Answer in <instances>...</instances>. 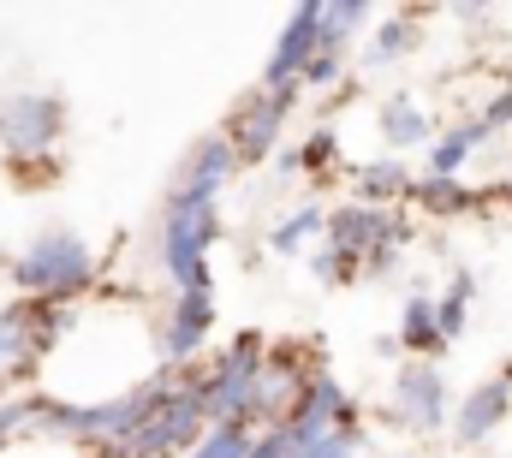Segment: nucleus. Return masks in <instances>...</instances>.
I'll return each instance as SVG.
<instances>
[{"instance_id": "nucleus-18", "label": "nucleus", "mask_w": 512, "mask_h": 458, "mask_svg": "<svg viewBox=\"0 0 512 458\" xmlns=\"http://www.w3.org/2000/svg\"><path fill=\"white\" fill-rule=\"evenodd\" d=\"M382 137H387V149H417V143H429L435 137V125H429V114L411 102V96H387V108H382Z\"/></svg>"}, {"instance_id": "nucleus-22", "label": "nucleus", "mask_w": 512, "mask_h": 458, "mask_svg": "<svg viewBox=\"0 0 512 458\" xmlns=\"http://www.w3.org/2000/svg\"><path fill=\"white\" fill-rule=\"evenodd\" d=\"M310 238H322V209H292L280 227L268 232V250H274V256H298Z\"/></svg>"}, {"instance_id": "nucleus-8", "label": "nucleus", "mask_w": 512, "mask_h": 458, "mask_svg": "<svg viewBox=\"0 0 512 458\" xmlns=\"http://www.w3.org/2000/svg\"><path fill=\"white\" fill-rule=\"evenodd\" d=\"M239 173V161H233V143L215 131V137H203L191 155H185V167H179V185L167 191V209H215V197H221V185Z\"/></svg>"}, {"instance_id": "nucleus-2", "label": "nucleus", "mask_w": 512, "mask_h": 458, "mask_svg": "<svg viewBox=\"0 0 512 458\" xmlns=\"http://www.w3.org/2000/svg\"><path fill=\"white\" fill-rule=\"evenodd\" d=\"M262 357H268V340L256 328H245L233 345H221L209 357V369H179V375L191 381V393H197L209 423H245L251 429V393H256Z\"/></svg>"}, {"instance_id": "nucleus-11", "label": "nucleus", "mask_w": 512, "mask_h": 458, "mask_svg": "<svg viewBox=\"0 0 512 458\" xmlns=\"http://www.w3.org/2000/svg\"><path fill=\"white\" fill-rule=\"evenodd\" d=\"M304 363L292 357V351H268L262 357V369H256V393H251V429H274L286 411H292V399H298V387H304Z\"/></svg>"}, {"instance_id": "nucleus-1", "label": "nucleus", "mask_w": 512, "mask_h": 458, "mask_svg": "<svg viewBox=\"0 0 512 458\" xmlns=\"http://www.w3.org/2000/svg\"><path fill=\"white\" fill-rule=\"evenodd\" d=\"M12 286L30 304H72L96 286V250L84 244V232L48 227L36 232L18 256H12Z\"/></svg>"}, {"instance_id": "nucleus-5", "label": "nucleus", "mask_w": 512, "mask_h": 458, "mask_svg": "<svg viewBox=\"0 0 512 458\" xmlns=\"http://www.w3.org/2000/svg\"><path fill=\"white\" fill-rule=\"evenodd\" d=\"M66 137V102L54 90H12L0 96V155L12 167L48 161Z\"/></svg>"}, {"instance_id": "nucleus-7", "label": "nucleus", "mask_w": 512, "mask_h": 458, "mask_svg": "<svg viewBox=\"0 0 512 458\" xmlns=\"http://www.w3.org/2000/svg\"><path fill=\"white\" fill-rule=\"evenodd\" d=\"M298 84H280V90H268V84H256L251 96L233 108V119H227V143H233V161L239 167H256V161H268L274 155V143H280V131H286V119H292V108H298Z\"/></svg>"}, {"instance_id": "nucleus-16", "label": "nucleus", "mask_w": 512, "mask_h": 458, "mask_svg": "<svg viewBox=\"0 0 512 458\" xmlns=\"http://www.w3.org/2000/svg\"><path fill=\"white\" fill-rule=\"evenodd\" d=\"M405 191H411L405 161H364V167H352V203H358V209H387V203H399Z\"/></svg>"}, {"instance_id": "nucleus-12", "label": "nucleus", "mask_w": 512, "mask_h": 458, "mask_svg": "<svg viewBox=\"0 0 512 458\" xmlns=\"http://www.w3.org/2000/svg\"><path fill=\"white\" fill-rule=\"evenodd\" d=\"M512 411V387L495 375V381H483V387H471L465 399H459V411H453V441L459 447H477V441H489L501 423H507Z\"/></svg>"}, {"instance_id": "nucleus-19", "label": "nucleus", "mask_w": 512, "mask_h": 458, "mask_svg": "<svg viewBox=\"0 0 512 458\" xmlns=\"http://www.w3.org/2000/svg\"><path fill=\"white\" fill-rule=\"evenodd\" d=\"M399 351H417V357H435V351H447L441 334H435V298H411L405 304V316H399Z\"/></svg>"}, {"instance_id": "nucleus-27", "label": "nucleus", "mask_w": 512, "mask_h": 458, "mask_svg": "<svg viewBox=\"0 0 512 458\" xmlns=\"http://www.w3.org/2000/svg\"><path fill=\"white\" fill-rule=\"evenodd\" d=\"M310 274L328 280V286H340V280H358V262H346V256H334V250H316V256H310Z\"/></svg>"}, {"instance_id": "nucleus-24", "label": "nucleus", "mask_w": 512, "mask_h": 458, "mask_svg": "<svg viewBox=\"0 0 512 458\" xmlns=\"http://www.w3.org/2000/svg\"><path fill=\"white\" fill-rule=\"evenodd\" d=\"M245 447H251V429L245 423H209L185 458H245Z\"/></svg>"}, {"instance_id": "nucleus-4", "label": "nucleus", "mask_w": 512, "mask_h": 458, "mask_svg": "<svg viewBox=\"0 0 512 458\" xmlns=\"http://www.w3.org/2000/svg\"><path fill=\"white\" fill-rule=\"evenodd\" d=\"M78 310L72 304H6L0 310V393H12L18 381H30V369L42 363V351H54L60 334H72Z\"/></svg>"}, {"instance_id": "nucleus-25", "label": "nucleus", "mask_w": 512, "mask_h": 458, "mask_svg": "<svg viewBox=\"0 0 512 458\" xmlns=\"http://www.w3.org/2000/svg\"><path fill=\"white\" fill-rule=\"evenodd\" d=\"M417 48V18H387L370 42V66H387L393 54H411Z\"/></svg>"}, {"instance_id": "nucleus-17", "label": "nucleus", "mask_w": 512, "mask_h": 458, "mask_svg": "<svg viewBox=\"0 0 512 458\" xmlns=\"http://www.w3.org/2000/svg\"><path fill=\"white\" fill-rule=\"evenodd\" d=\"M423 215H441V221H453V215H471L483 197L471 191V185H459V179H411V191H405Z\"/></svg>"}, {"instance_id": "nucleus-10", "label": "nucleus", "mask_w": 512, "mask_h": 458, "mask_svg": "<svg viewBox=\"0 0 512 458\" xmlns=\"http://www.w3.org/2000/svg\"><path fill=\"white\" fill-rule=\"evenodd\" d=\"M393 417L417 435H435L447 423V375L435 363H411L393 375Z\"/></svg>"}, {"instance_id": "nucleus-13", "label": "nucleus", "mask_w": 512, "mask_h": 458, "mask_svg": "<svg viewBox=\"0 0 512 458\" xmlns=\"http://www.w3.org/2000/svg\"><path fill=\"white\" fill-rule=\"evenodd\" d=\"M316 12H322V6H298V12L286 18L274 54H268V66H262V84H268V90L298 84V72L310 66V54H316Z\"/></svg>"}, {"instance_id": "nucleus-3", "label": "nucleus", "mask_w": 512, "mask_h": 458, "mask_svg": "<svg viewBox=\"0 0 512 458\" xmlns=\"http://www.w3.org/2000/svg\"><path fill=\"white\" fill-rule=\"evenodd\" d=\"M203 429H209V417H203V405H197L191 381L173 369V375H167V387L155 393V405L143 411V423L131 429V441L114 458H185L191 447H197V435H203Z\"/></svg>"}, {"instance_id": "nucleus-26", "label": "nucleus", "mask_w": 512, "mask_h": 458, "mask_svg": "<svg viewBox=\"0 0 512 458\" xmlns=\"http://www.w3.org/2000/svg\"><path fill=\"white\" fill-rule=\"evenodd\" d=\"M358 441H364V429L352 423V429H334V435H322V441L298 447L292 458H358Z\"/></svg>"}, {"instance_id": "nucleus-29", "label": "nucleus", "mask_w": 512, "mask_h": 458, "mask_svg": "<svg viewBox=\"0 0 512 458\" xmlns=\"http://www.w3.org/2000/svg\"><path fill=\"white\" fill-rule=\"evenodd\" d=\"M477 125H483L489 137H495V131H507V125H512V84L501 90V96H489V108L477 114Z\"/></svg>"}, {"instance_id": "nucleus-23", "label": "nucleus", "mask_w": 512, "mask_h": 458, "mask_svg": "<svg viewBox=\"0 0 512 458\" xmlns=\"http://www.w3.org/2000/svg\"><path fill=\"white\" fill-rule=\"evenodd\" d=\"M36 405H42V393H0V447L36 435Z\"/></svg>"}, {"instance_id": "nucleus-30", "label": "nucleus", "mask_w": 512, "mask_h": 458, "mask_svg": "<svg viewBox=\"0 0 512 458\" xmlns=\"http://www.w3.org/2000/svg\"><path fill=\"white\" fill-rule=\"evenodd\" d=\"M501 197H507V203H512V179H507V191H501Z\"/></svg>"}, {"instance_id": "nucleus-28", "label": "nucleus", "mask_w": 512, "mask_h": 458, "mask_svg": "<svg viewBox=\"0 0 512 458\" xmlns=\"http://www.w3.org/2000/svg\"><path fill=\"white\" fill-rule=\"evenodd\" d=\"M245 458H292V441H286V429L274 423V429H251V447Z\"/></svg>"}, {"instance_id": "nucleus-14", "label": "nucleus", "mask_w": 512, "mask_h": 458, "mask_svg": "<svg viewBox=\"0 0 512 458\" xmlns=\"http://www.w3.org/2000/svg\"><path fill=\"white\" fill-rule=\"evenodd\" d=\"M382 221H387V209H358V203H346V209L322 215V250L358 262V274H364V256H370V244H376Z\"/></svg>"}, {"instance_id": "nucleus-20", "label": "nucleus", "mask_w": 512, "mask_h": 458, "mask_svg": "<svg viewBox=\"0 0 512 458\" xmlns=\"http://www.w3.org/2000/svg\"><path fill=\"white\" fill-rule=\"evenodd\" d=\"M471 298H477V280H471V274H453V286L435 298V334H441V345H453L459 334H465Z\"/></svg>"}, {"instance_id": "nucleus-21", "label": "nucleus", "mask_w": 512, "mask_h": 458, "mask_svg": "<svg viewBox=\"0 0 512 458\" xmlns=\"http://www.w3.org/2000/svg\"><path fill=\"white\" fill-rule=\"evenodd\" d=\"M340 161V137L322 125V131H310L298 149H286V173H328Z\"/></svg>"}, {"instance_id": "nucleus-6", "label": "nucleus", "mask_w": 512, "mask_h": 458, "mask_svg": "<svg viewBox=\"0 0 512 458\" xmlns=\"http://www.w3.org/2000/svg\"><path fill=\"white\" fill-rule=\"evenodd\" d=\"M221 238V215L215 209H167L161 238H155V256L167 268V280L179 292H215L209 286V250Z\"/></svg>"}, {"instance_id": "nucleus-15", "label": "nucleus", "mask_w": 512, "mask_h": 458, "mask_svg": "<svg viewBox=\"0 0 512 458\" xmlns=\"http://www.w3.org/2000/svg\"><path fill=\"white\" fill-rule=\"evenodd\" d=\"M483 143H489V131H483L477 119L435 131V137H429V179H459V173H465V161H471Z\"/></svg>"}, {"instance_id": "nucleus-9", "label": "nucleus", "mask_w": 512, "mask_h": 458, "mask_svg": "<svg viewBox=\"0 0 512 458\" xmlns=\"http://www.w3.org/2000/svg\"><path fill=\"white\" fill-rule=\"evenodd\" d=\"M209 328H215V292H173V310L155 334V351L167 369H191V357L209 345Z\"/></svg>"}]
</instances>
